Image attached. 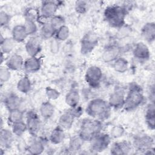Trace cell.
<instances>
[{
    "label": "cell",
    "instance_id": "1",
    "mask_svg": "<svg viewBox=\"0 0 155 155\" xmlns=\"http://www.w3.org/2000/svg\"><path fill=\"white\" fill-rule=\"evenodd\" d=\"M111 108L107 101L101 98H96L89 102L86 112L91 117L102 121L110 117Z\"/></svg>",
    "mask_w": 155,
    "mask_h": 155
},
{
    "label": "cell",
    "instance_id": "2",
    "mask_svg": "<svg viewBox=\"0 0 155 155\" xmlns=\"http://www.w3.org/2000/svg\"><path fill=\"white\" fill-rule=\"evenodd\" d=\"M103 128L102 122L96 119H84L80 125L78 135L85 141H90L94 136L101 133Z\"/></svg>",
    "mask_w": 155,
    "mask_h": 155
},
{
    "label": "cell",
    "instance_id": "3",
    "mask_svg": "<svg viewBox=\"0 0 155 155\" xmlns=\"http://www.w3.org/2000/svg\"><path fill=\"white\" fill-rule=\"evenodd\" d=\"M127 14L125 7L118 5L107 7L104 11V18L108 24L116 28H121L125 24V18Z\"/></svg>",
    "mask_w": 155,
    "mask_h": 155
},
{
    "label": "cell",
    "instance_id": "4",
    "mask_svg": "<svg viewBox=\"0 0 155 155\" xmlns=\"http://www.w3.org/2000/svg\"><path fill=\"white\" fill-rule=\"evenodd\" d=\"M144 100L145 97L141 87L136 83H132L125 96L123 108L127 111H131L139 107Z\"/></svg>",
    "mask_w": 155,
    "mask_h": 155
},
{
    "label": "cell",
    "instance_id": "5",
    "mask_svg": "<svg viewBox=\"0 0 155 155\" xmlns=\"http://www.w3.org/2000/svg\"><path fill=\"white\" fill-rule=\"evenodd\" d=\"M90 142L91 151L96 153L101 152L108 147L111 142V136L108 134L100 133Z\"/></svg>",
    "mask_w": 155,
    "mask_h": 155
},
{
    "label": "cell",
    "instance_id": "6",
    "mask_svg": "<svg viewBox=\"0 0 155 155\" xmlns=\"http://www.w3.org/2000/svg\"><path fill=\"white\" fill-rule=\"evenodd\" d=\"M102 78L101 69L95 65L88 68L85 74V79L87 83L92 88L99 87Z\"/></svg>",
    "mask_w": 155,
    "mask_h": 155
},
{
    "label": "cell",
    "instance_id": "7",
    "mask_svg": "<svg viewBox=\"0 0 155 155\" xmlns=\"http://www.w3.org/2000/svg\"><path fill=\"white\" fill-rule=\"evenodd\" d=\"M98 38L96 35L93 32L86 33L82 38L81 45V51L82 54H86L93 50L97 45Z\"/></svg>",
    "mask_w": 155,
    "mask_h": 155
},
{
    "label": "cell",
    "instance_id": "8",
    "mask_svg": "<svg viewBox=\"0 0 155 155\" xmlns=\"http://www.w3.org/2000/svg\"><path fill=\"white\" fill-rule=\"evenodd\" d=\"M27 130L32 136H36L40 130L41 122L39 116L33 111H29L26 115Z\"/></svg>",
    "mask_w": 155,
    "mask_h": 155
},
{
    "label": "cell",
    "instance_id": "9",
    "mask_svg": "<svg viewBox=\"0 0 155 155\" xmlns=\"http://www.w3.org/2000/svg\"><path fill=\"white\" fill-rule=\"evenodd\" d=\"M154 139L148 135L139 136L136 137L133 142V146L138 151L143 152L145 154L150 149L153 148Z\"/></svg>",
    "mask_w": 155,
    "mask_h": 155
},
{
    "label": "cell",
    "instance_id": "10",
    "mask_svg": "<svg viewBox=\"0 0 155 155\" xmlns=\"http://www.w3.org/2000/svg\"><path fill=\"white\" fill-rule=\"evenodd\" d=\"M61 2L58 1H45L42 2L40 15L41 17L44 19L51 18L55 15V13L61 5Z\"/></svg>",
    "mask_w": 155,
    "mask_h": 155
},
{
    "label": "cell",
    "instance_id": "11",
    "mask_svg": "<svg viewBox=\"0 0 155 155\" xmlns=\"http://www.w3.org/2000/svg\"><path fill=\"white\" fill-rule=\"evenodd\" d=\"M125 98V94L122 88H117L110 94L108 103L111 108L119 109L123 108Z\"/></svg>",
    "mask_w": 155,
    "mask_h": 155
},
{
    "label": "cell",
    "instance_id": "12",
    "mask_svg": "<svg viewBox=\"0 0 155 155\" xmlns=\"http://www.w3.org/2000/svg\"><path fill=\"white\" fill-rule=\"evenodd\" d=\"M41 38L33 36L26 42L25 47L30 56H36L41 50Z\"/></svg>",
    "mask_w": 155,
    "mask_h": 155
},
{
    "label": "cell",
    "instance_id": "13",
    "mask_svg": "<svg viewBox=\"0 0 155 155\" xmlns=\"http://www.w3.org/2000/svg\"><path fill=\"white\" fill-rule=\"evenodd\" d=\"M121 52V49L117 45H110L105 48L102 55V59L105 62H114Z\"/></svg>",
    "mask_w": 155,
    "mask_h": 155
},
{
    "label": "cell",
    "instance_id": "14",
    "mask_svg": "<svg viewBox=\"0 0 155 155\" xmlns=\"http://www.w3.org/2000/svg\"><path fill=\"white\" fill-rule=\"evenodd\" d=\"M133 54L139 61H147L150 58V52L148 47L143 42H138L134 46Z\"/></svg>",
    "mask_w": 155,
    "mask_h": 155
},
{
    "label": "cell",
    "instance_id": "15",
    "mask_svg": "<svg viewBox=\"0 0 155 155\" xmlns=\"http://www.w3.org/2000/svg\"><path fill=\"white\" fill-rule=\"evenodd\" d=\"M24 60L22 57L17 53H14L6 61V66L11 70H19L24 67Z\"/></svg>",
    "mask_w": 155,
    "mask_h": 155
},
{
    "label": "cell",
    "instance_id": "16",
    "mask_svg": "<svg viewBox=\"0 0 155 155\" xmlns=\"http://www.w3.org/2000/svg\"><path fill=\"white\" fill-rule=\"evenodd\" d=\"M41 67V59L36 56H30L24 61V68L28 73H35L39 71Z\"/></svg>",
    "mask_w": 155,
    "mask_h": 155
},
{
    "label": "cell",
    "instance_id": "17",
    "mask_svg": "<svg viewBox=\"0 0 155 155\" xmlns=\"http://www.w3.org/2000/svg\"><path fill=\"white\" fill-rule=\"evenodd\" d=\"M141 34L142 37L148 42L151 43L155 38V24L153 22L146 23L142 28Z\"/></svg>",
    "mask_w": 155,
    "mask_h": 155
},
{
    "label": "cell",
    "instance_id": "18",
    "mask_svg": "<svg viewBox=\"0 0 155 155\" xmlns=\"http://www.w3.org/2000/svg\"><path fill=\"white\" fill-rule=\"evenodd\" d=\"M75 118V116L70 109L61 116L58 125L64 129H70L72 127Z\"/></svg>",
    "mask_w": 155,
    "mask_h": 155
},
{
    "label": "cell",
    "instance_id": "19",
    "mask_svg": "<svg viewBox=\"0 0 155 155\" xmlns=\"http://www.w3.org/2000/svg\"><path fill=\"white\" fill-rule=\"evenodd\" d=\"M4 105L10 111L12 110L19 109L21 105V99L15 93L9 94L4 99Z\"/></svg>",
    "mask_w": 155,
    "mask_h": 155
},
{
    "label": "cell",
    "instance_id": "20",
    "mask_svg": "<svg viewBox=\"0 0 155 155\" xmlns=\"http://www.w3.org/2000/svg\"><path fill=\"white\" fill-rule=\"evenodd\" d=\"M130 150V145L126 141H122L113 143L110 150L113 154H127L129 153Z\"/></svg>",
    "mask_w": 155,
    "mask_h": 155
},
{
    "label": "cell",
    "instance_id": "21",
    "mask_svg": "<svg viewBox=\"0 0 155 155\" xmlns=\"http://www.w3.org/2000/svg\"><path fill=\"white\" fill-rule=\"evenodd\" d=\"M12 35L16 42H23L28 36L24 25H15L12 29Z\"/></svg>",
    "mask_w": 155,
    "mask_h": 155
},
{
    "label": "cell",
    "instance_id": "22",
    "mask_svg": "<svg viewBox=\"0 0 155 155\" xmlns=\"http://www.w3.org/2000/svg\"><path fill=\"white\" fill-rule=\"evenodd\" d=\"M14 134L10 130L6 128H1L0 145L1 148L10 147L13 142V135Z\"/></svg>",
    "mask_w": 155,
    "mask_h": 155
},
{
    "label": "cell",
    "instance_id": "23",
    "mask_svg": "<svg viewBox=\"0 0 155 155\" xmlns=\"http://www.w3.org/2000/svg\"><path fill=\"white\" fill-rule=\"evenodd\" d=\"M145 121L151 130L155 128V107L154 103L150 102L148 105L145 113Z\"/></svg>",
    "mask_w": 155,
    "mask_h": 155
},
{
    "label": "cell",
    "instance_id": "24",
    "mask_svg": "<svg viewBox=\"0 0 155 155\" xmlns=\"http://www.w3.org/2000/svg\"><path fill=\"white\" fill-rule=\"evenodd\" d=\"M35 137L30 142L28 147V151L31 154H41L44 150V145L42 142L39 139Z\"/></svg>",
    "mask_w": 155,
    "mask_h": 155
},
{
    "label": "cell",
    "instance_id": "25",
    "mask_svg": "<svg viewBox=\"0 0 155 155\" xmlns=\"http://www.w3.org/2000/svg\"><path fill=\"white\" fill-rule=\"evenodd\" d=\"M64 129L59 125L56 126L51 131L50 136V140L53 144L61 143L65 138Z\"/></svg>",
    "mask_w": 155,
    "mask_h": 155
},
{
    "label": "cell",
    "instance_id": "26",
    "mask_svg": "<svg viewBox=\"0 0 155 155\" xmlns=\"http://www.w3.org/2000/svg\"><path fill=\"white\" fill-rule=\"evenodd\" d=\"M16 42L12 38H4L1 35L0 45L1 52L3 54L10 53L15 48Z\"/></svg>",
    "mask_w": 155,
    "mask_h": 155
},
{
    "label": "cell",
    "instance_id": "27",
    "mask_svg": "<svg viewBox=\"0 0 155 155\" xmlns=\"http://www.w3.org/2000/svg\"><path fill=\"white\" fill-rule=\"evenodd\" d=\"M41 116L44 119H49L51 118L54 113V105L49 101L43 102L39 108Z\"/></svg>",
    "mask_w": 155,
    "mask_h": 155
},
{
    "label": "cell",
    "instance_id": "28",
    "mask_svg": "<svg viewBox=\"0 0 155 155\" xmlns=\"http://www.w3.org/2000/svg\"><path fill=\"white\" fill-rule=\"evenodd\" d=\"M79 99L80 96L78 91L76 90H71L67 93L65 101L68 106L71 108H73L78 105Z\"/></svg>",
    "mask_w": 155,
    "mask_h": 155
},
{
    "label": "cell",
    "instance_id": "29",
    "mask_svg": "<svg viewBox=\"0 0 155 155\" xmlns=\"http://www.w3.org/2000/svg\"><path fill=\"white\" fill-rule=\"evenodd\" d=\"M57 30L55 29L49 22H47L42 24L41 29V38L44 39H48L53 38L56 35Z\"/></svg>",
    "mask_w": 155,
    "mask_h": 155
},
{
    "label": "cell",
    "instance_id": "30",
    "mask_svg": "<svg viewBox=\"0 0 155 155\" xmlns=\"http://www.w3.org/2000/svg\"><path fill=\"white\" fill-rule=\"evenodd\" d=\"M31 87V81L27 76L21 78L17 84V89L22 93H28Z\"/></svg>",
    "mask_w": 155,
    "mask_h": 155
},
{
    "label": "cell",
    "instance_id": "31",
    "mask_svg": "<svg viewBox=\"0 0 155 155\" xmlns=\"http://www.w3.org/2000/svg\"><path fill=\"white\" fill-rule=\"evenodd\" d=\"M128 68V62L127 59L124 58L119 57L113 63V68L118 73H125Z\"/></svg>",
    "mask_w": 155,
    "mask_h": 155
},
{
    "label": "cell",
    "instance_id": "32",
    "mask_svg": "<svg viewBox=\"0 0 155 155\" xmlns=\"http://www.w3.org/2000/svg\"><path fill=\"white\" fill-rule=\"evenodd\" d=\"M24 119V112L20 109H16L9 111L8 121L12 124L22 121Z\"/></svg>",
    "mask_w": 155,
    "mask_h": 155
},
{
    "label": "cell",
    "instance_id": "33",
    "mask_svg": "<svg viewBox=\"0 0 155 155\" xmlns=\"http://www.w3.org/2000/svg\"><path fill=\"white\" fill-rule=\"evenodd\" d=\"M84 141L79 135H76L72 137L69 142L68 149L71 151H76L81 149Z\"/></svg>",
    "mask_w": 155,
    "mask_h": 155
},
{
    "label": "cell",
    "instance_id": "34",
    "mask_svg": "<svg viewBox=\"0 0 155 155\" xmlns=\"http://www.w3.org/2000/svg\"><path fill=\"white\" fill-rule=\"evenodd\" d=\"M26 130H27V125L23 120L12 124V132L17 136H22Z\"/></svg>",
    "mask_w": 155,
    "mask_h": 155
},
{
    "label": "cell",
    "instance_id": "35",
    "mask_svg": "<svg viewBox=\"0 0 155 155\" xmlns=\"http://www.w3.org/2000/svg\"><path fill=\"white\" fill-rule=\"evenodd\" d=\"M69 33L70 31L68 27L64 25L57 30L55 35V38L59 41H65L68 39L69 36Z\"/></svg>",
    "mask_w": 155,
    "mask_h": 155
},
{
    "label": "cell",
    "instance_id": "36",
    "mask_svg": "<svg viewBox=\"0 0 155 155\" xmlns=\"http://www.w3.org/2000/svg\"><path fill=\"white\" fill-rule=\"evenodd\" d=\"M39 11L35 8H29L26 10L25 12V20H30L35 22L38 21L40 17Z\"/></svg>",
    "mask_w": 155,
    "mask_h": 155
},
{
    "label": "cell",
    "instance_id": "37",
    "mask_svg": "<svg viewBox=\"0 0 155 155\" xmlns=\"http://www.w3.org/2000/svg\"><path fill=\"white\" fill-rule=\"evenodd\" d=\"M49 22L55 29L58 30L59 28L65 25V19L60 15H54L50 18Z\"/></svg>",
    "mask_w": 155,
    "mask_h": 155
},
{
    "label": "cell",
    "instance_id": "38",
    "mask_svg": "<svg viewBox=\"0 0 155 155\" xmlns=\"http://www.w3.org/2000/svg\"><path fill=\"white\" fill-rule=\"evenodd\" d=\"M24 25L28 35H34L37 32L38 28L35 22L30 20H25Z\"/></svg>",
    "mask_w": 155,
    "mask_h": 155
},
{
    "label": "cell",
    "instance_id": "39",
    "mask_svg": "<svg viewBox=\"0 0 155 155\" xmlns=\"http://www.w3.org/2000/svg\"><path fill=\"white\" fill-rule=\"evenodd\" d=\"M125 133V130L122 125H114L111 130L110 136L113 138H119L122 137Z\"/></svg>",
    "mask_w": 155,
    "mask_h": 155
},
{
    "label": "cell",
    "instance_id": "40",
    "mask_svg": "<svg viewBox=\"0 0 155 155\" xmlns=\"http://www.w3.org/2000/svg\"><path fill=\"white\" fill-rule=\"evenodd\" d=\"M11 77L10 70L8 68L1 67L0 69V81L2 83L7 82Z\"/></svg>",
    "mask_w": 155,
    "mask_h": 155
},
{
    "label": "cell",
    "instance_id": "41",
    "mask_svg": "<svg viewBox=\"0 0 155 155\" xmlns=\"http://www.w3.org/2000/svg\"><path fill=\"white\" fill-rule=\"evenodd\" d=\"M45 93L48 98L51 100L57 99L60 96V93L58 90L50 87H48L46 88Z\"/></svg>",
    "mask_w": 155,
    "mask_h": 155
},
{
    "label": "cell",
    "instance_id": "42",
    "mask_svg": "<svg viewBox=\"0 0 155 155\" xmlns=\"http://www.w3.org/2000/svg\"><path fill=\"white\" fill-rule=\"evenodd\" d=\"M87 2L84 1H78L75 3V10L79 13H84L87 10Z\"/></svg>",
    "mask_w": 155,
    "mask_h": 155
},
{
    "label": "cell",
    "instance_id": "43",
    "mask_svg": "<svg viewBox=\"0 0 155 155\" xmlns=\"http://www.w3.org/2000/svg\"><path fill=\"white\" fill-rule=\"evenodd\" d=\"M10 16L5 12L1 10L0 12V24L1 27H5L8 25L10 21Z\"/></svg>",
    "mask_w": 155,
    "mask_h": 155
},
{
    "label": "cell",
    "instance_id": "44",
    "mask_svg": "<svg viewBox=\"0 0 155 155\" xmlns=\"http://www.w3.org/2000/svg\"><path fill=\"white\" fill-rule=\"evenodd\" d=\"M50 51L52 53L56 54L59 51V42L58 39H56L55 38L52 39V40L50 42Z\"/></svg>",
    "mask_w": 155,
    "mask_h": 155
},
{
    "label": "cell",
    "instance_id": "45",
    "mask_svg": "<svg viewBox=\"0 0 155 155\" xmlns=\"http://www.w3.org/2000/svg\"><path fill=\"white\" fill-rule=\"evenodd\" d=\"M149 97L151 102L154 103V85H153L150 87V90L149 92Z\"/></svg>",
    "mask_w": 155,
    "mask_h": 155
}]
</instances>
